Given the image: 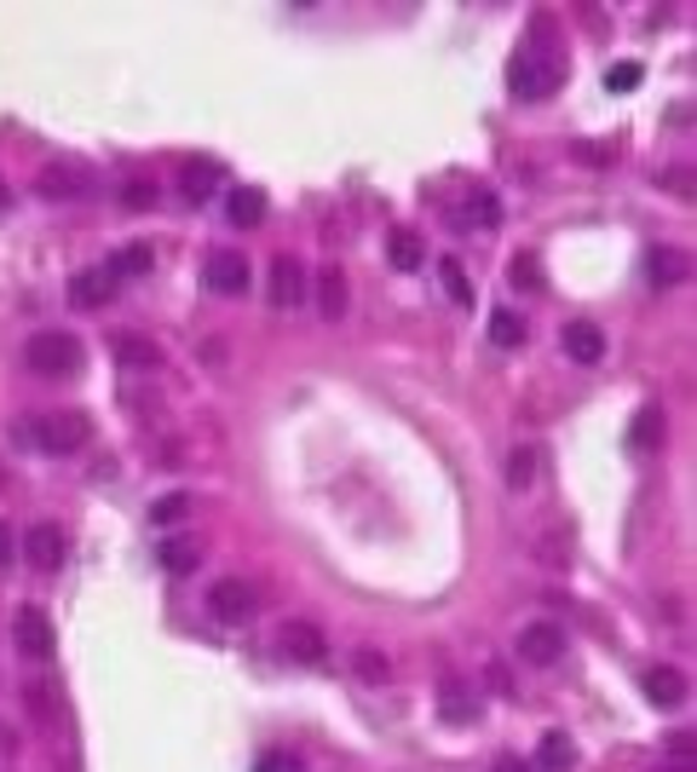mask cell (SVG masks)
Instances as JSON below:
<instances>
[{
    "instance_id": "d6986e66",
    "label": "cell",
    "mask_w": 697,
    "mask_h": 772,
    "mask_svg": "<svg viewBox=\"0 0 697 772\" xmlns=\"http://www.w3.org/2000/svg\"><path fill=\"white\" fill-rule=\"evenodd\" d=\"M110 294H116V282H110L105 272H98V266H87V272H81V277L70 282V300H75L81 312H98Z\"/></svg>"
},
{
    "instance_id": "1f68e13d",
    "label": "cell",
    "mask_w": 697,
    "mask_h": 772,
    "mask_svg": "<svg viewBox=\"0 0 697 772\" xmlns=\"http://www.w3.org/2000/svg\"><path fill=\"white\" fill-rule=\"evenodd\" d=\"M151 202H156V185H151V179H128V185H121V208L145 214Z\"/></svg>"
},
{
    "instance_id": "ab89813d",
    "label": "cell",
    "mask_w": 697,
    "mask_h": 772,
    "mask_svg": "<svg viewBox=\"0 0 697 772\" xmlns=\"http://www.w3.org/2000/svg\"><path fill=\"white\" fill-rule=\"evenodd\" d=\"M12 547H17V542H12V531H7V519H0V565L12 559Z\"/></svg>"
},
{
    "instance_id": "9c48e42d",
    "label": "cell",
    "mask_w": 697,
    "mask_h": 772,
    "mask_svg": "<svg viewBox=\"0 0 697 772\" xmlns=\"http://www.w3.org/2000/svg\"><path fill=\"white\" fill-rule=\"evenodd\" d=\"M208 612H214V623H249L260 605H254V588L242 582V577H219L214 588H208Z\"/></svg>"
},
{
    "instance_id": "2e32d148",
    "label": "cell",
    "mask_w": 697,
    "mask_h": 772,
    "mask_svg": "<svg viewBox=\"0 0 697 772\" xmlns=\"http://www.w3.org/2000/svg\"><path fill=\"white\" fill-rule=\"evenodd\" d=\"M565 358L570 363H600L605 358V329L600 323H588V317L565 323Z\"/></svg>"
},
{
    "instance_id": "e0dca14e",
    "label": "cell",
    "mask_w": 697,
    "mask_h": 772,
    "mask_svg": "<svg viewBox=\"0 0 697 772\" xmlns=\"http://www.w3.org/2000/svg\"><path fill=\"white\" fill-rule=\"evenodd\" d=\"M219 185H225V168H219V161H184V168H179L184 202H208V196H219Z\"/></svg>"
},
{
    "instance_id": "f1b7e54d",
    "label": "cell",
    "mask_w": 697,
    "mask_h": 772,
    "mask_svg": "<svg viewBox=\"0 0 697 772\" xmlns=\"http://www.w3.org/2000/svg\"><path fill=\"white\" fill-rule=\"evenodd\" d=\"M658 438H663V410H640L634 426H628V444H634V450H651Z\"/></svg>"
},
{
    "instance_id": "f35d334b",
    "label": "cell",
    "mask_w": 697,
    "mask_h": 772,
    "mask_svg": "<svg viewBox=\"0 0 697 772\" xmlns=\"http://www.w3.org/2000/svg\"><path fill=\"white\" fill-rule=\"evenodd\" d=\"M490 772H537V767H525L519 756H502V761H496V767H490Z\"/></svg>"
},
{
    "instance_id": "44dd1931",
    "label": "cell",
    "mask_w": 697,
    "mask_h": 772,
    "mask_svg": "<svg viewBox=\"0 0 697 772\" xmlns=\"http://www.w3.org/2000/svg\"><path fill=\"white\" fill-rule=\"evenodd\" d=\"M116 363H121V370H161V347H156V340H139V335H121L116 340Z\"/></svg>"
},
{
    "instance_id": "9a60e30c",
    "label": "cell",
    "mask_w": 697,
    "mask_h": 772,
    "mask_svg": "<svg viewBox=\"0 0 697 772\" xmlns=\"http://www.w3.org/2000/svg\"><path fill=\"white\" fill-rule=\"evenodd\" d=\"M530 547H537V559L548 565V571H565L570 554H577V531H570V524H548V531L530 536Z\"/></svg>"
},
{
    "instance_id": "5bb4252c",
    "label": "cell",
    "mask_w": 697,
    "mask_h": 772,
    "mask_svg": "<svg viewBox=\"0 0 697 772\" xmlns=\"http://www.w3.org/2000/svg\"><path fill=\"white\" fill-rule=\"evenodd\" d=\"M686 277H692V260H686L681 249L658 242V249L646 254V282H651V289H681Z\"/></svg>"
},
{
    "instance_id": "d4e9b609",
    "label": "cell",
    "mask_w": 697,
    "mask_h": 772,
    "mask_svg": "<svg viewBox=\"0 0 697 772\" xmlns=\"http://www.w3.org/2000/svg\"><path fill=\"white\" fill-rule=\"evenodd\" d=\"M352 668H358V680H369V686H386V680H393V658L375 652V646H358V652H352Z\"/></svg>"
},
{
    "instance_id": "30bf717a",
    "label": "cell",
    "mask_w": 697,
    "mask_h": 772,
    "mask_svg": "<svg viewBox=\"0 0 697 772\" xmlns=\"http://www.w3.org/2000/svg\"><path fill=\"white\" fill-rule=\"evenodd\" d=\"M519 658L530 668H553L565 658V628L560 623H525L519 628Z\"/></svg>"
},
{
    "instance_id": "7c38bea8",
    "label": "cell",
    "mask_w": 697,
    "mask_h": 772,
    "mask_svg": "<svg viewBox=\"0 0 697 772\" xmlns=\"http://www.w3.org/2000/svg\"><path fill=\"white\" fill-rule=\"evenodd\" d=\"M640 692L658 703V709H681L686 703V675L674 663H651L646 675H640Z\"/></svg>"
},
{
    "instance_id": "484cf974",
    "label": "cell",
    "mask_w": 697,
    "mask_h": 772,
    "mask_svg": "<svg viewBox=\"0 0 697 772\" xmlns=\"http://www.w3.org/2000/svg\"><path fill=\"white\" fill-rule=\"evenodd\" d=\"M537 467H542V456L530 450V444L507 450V484H514V491H530V484H537Z\"/></svg>"
},
{
    "instance_id": "ffe728a7",
    "label": "cell",
    "mask_w": 697,
    "mask_h": 772,
    "mask_svg": "<svg viewBox=\"0 0 697 772\" xmlns=\"http://www.w3.org/2000/svg\"><path fill=\"white\" fill-rule=\"evenodd\" d=\"M151 260H156V254L145 249V242H133V249L110 254V260H105V266H98V272H105V277L116 282V289H121V282H128V277H145V272H151Z\"/></svg>"
},
{
    "instance_id": "ac0fdd59",
    "label": "cell",
    "mask_w": 697,
    "mask_h": 772,
    "mask_svg": "<svg viewBox=\"0 0 697 772\" xmlns=\"http://www.w3.org/2000/svg\"><path fill=\"white\" fill-rule=\"evenodd\" d=\"M438 715L449 721V726H467L479 715V698L467 692V680H456V675H444V686H438Z\"/></svg>"
},
{
    "instance_id": "83f0119b",
    "label": "cell",
    "mask_w": 697,
    "mask_h": 772,
    "mask_svg": "<svg viewBox=\"0 0 697 772\" xmlns=\"http://www.w3.org/2000/svg\"><path fill=\"white\" fill-rule=\"evenodd\" d=\"M537 761H542V772H570L577 749H570V738H565V733H548V738H542V749H537Z\"/></svg>"
},
{
    "instance_id": "6da1fadb",
    "label": "cell",
    "mask_w": 697,
    "mask_h": 772,
    "mask_svg": "<svg viewBox=\"0 0 697 772\" xmlns=\"http://www.w3.org/2000/svg\"><path fill=\"white\" fill-rule=\"evenodd\" d=\"M24 370H29V375H47V381L75 375V370H81V340H75L70 329H35V335L24 340Z\"/></svg>"
},
{
    "instance_id": "8fae6325",
    "label": "cell",
    "mask_w": 697,
    "mask_h": 772,
    "mask_svg": "<svg viewBox=\"0 0 697 772\" xmlns=\"http://www.w3.org/2000/svg\"><path fill=\"white\" fill-rule=\"evenodd\" d=\"M64 554H70V542H64V531H58V524H29L24 531V559L35 565V571H58V565H64Z\"/></svg>"
},
{
    "instance_id": "7402d4cb",
    "label": "cell",
    "mask_w": 697,
    "mask_h": 772,
    "mask_svg": "<svg viewBox=\"0 0 697 772\" xmlns=\"http://www.w3.org/2000/svg\"><path fill=\"white\" fill-rule=\"evenodd\" d=\"M525 335H530V323H525L519 312H507V306H496V312H490V340H496L502 352L525 347Z\"/></svg>"
},
{
    "instance_id": "52a82bcc",
    "label": "cell",
    "mask_w": 697,
    "mask_h": 772,
    "mask_svg": "<svg viewBox=\"0 0 697 772\" xmlns=\"http://www.w3.org/2000/svg\"><path fill=\"white\" fill-rule=\"evenodd\" d=\"M12 640H17V652L35 658V663H47L58 652V635H52V623L40 605H17V617H12Z\"/></svg>"
},
{
    "instance_id": "4dcf8cb0",
    "label": "cell",
    "mask_w": 697,
    "mask_h": 772,
    "mask_svg": "<svg viewBox=\"0 0 697 772\" xmlns=\"http://www.w3.org/2000/svg\"><path fill=\"white\" fill-rule=\"evenodd\" d=\"M438 277H444V289H449V300H456V306H467V300H473V289H467V272H461V260H438Z\"/></svg>"
},
{
    "instance_id": "d6a6232c",
    "label": "cell",
    "mask_w": 697,
    "mask_h": 772,
    "mask_svg": "<svg viewBox=\"0 0 697 772\" xmlns=\"http://www.w3.org/2000/svg\"><path fill=\"white\" fill-rule=\"evenodd\" d=\"M640 75H646L640 64H611V70H605V87H611V93H634V87H640Z\"/></svg>"
},
{
    "instance_id": "8992f818",
    "label": "cell",
    "mask_w": 697,
    "mask_h": 772,
    "mask_svg": "<svg viewBox=\"0 0 697 772\" xmlns=\"http://www.w3.org/2000/svg\"><path fill=\"white\" fill-rule=\"evenodd\" d=\"M265 294H272L277 312H295L300 300L312 294V272H305V260L300 254H277L272 260V289H265Z\"/></svg>"
},
{
    "instance_id": "ba28073f",
    "label": "cell",
    "mask_w": 697,
    "mask_h": 772,
    "mask_svg": "<svg viewBox=\"0 0 697 772\" xmlns=\"http://www.w3.org/2000/svg\"><path fill=\"white\" fill-rule=\"evenodd\" d=\"M35 191L47 202H81V196H93V173L75 168V161H47L35 179Z\"/></svg>"
},
{
    "instance_id": "74e56055",
    "label": "cell",
    "mask_w": 697,
    "mask_h": 772,
    "mask_svg": "<svg viewBox=\"0 0 697 772\" xmlns=\"http://www.w3.org/2000/svg\"><path fill=\"white\" fill-rule=\"evenodd\" d=\"M663 185H674V196H692V173H686V168H669Z\"/></svg>"
},
{
    "instance_id": "7a4b0ae2",
    "label": "cell",
    "mask_w": 697,
    "mask_h": 772,
    "mask_svg": "<svg viewBox=\"0 0 697 772\" xmlns=\"http://www.w3.org/2000/svg\"><path fill=\"white\" fill-rule=\"evenodd\" d=\"M560 81H565L560 52H519L514 64H507V87H514V98H525V105L553 98V93H560Z\"/></svg>"
},
{
    "instance_id": "60d3db41",
    "label": "cell",
    "mask_w": 697,
    "mask_h": 772,
    "mask_svg": "<svg viewBox=\"0 0 697 772\" xmlns=\"http://www.w3.org/2000/svg\"><path fill=\"white\" fill-rule=\"evenodd\" d=\"M7 202H12V185H7V179H0V208H7Z\"/></svg>"
},
{
    "instance_id": "f546056e",
    "label": "cell",
    "mask_w": 697,
    "mask_h": 772,
    "mask_svg": "<svg viewBox=\"0 0 697 772\" xmlns=\"http://www.w3.org/2000/svg\"><path fill=\"white\" fill-rule=\"evenodd\" d=\"M161 565H168L173 577H184V571H196V542H184V536H173V542H161Z\"/></svg>"
},
{
    "instance_id": "3957f363",
    "label": "cell",
    "mask_w": 697,
    "mask_h": 772,
    "mask_svg": "<svg viewBox=\"0 0 697 772\" xmlns=\"http://www.w3.org/2000/svg\"><path fill=\"white\" fill-rule=\"evenodd\" d=\"M29 438H35L47 456H75L81 444L93 438V421L81 415V410H52V415H40V421L29 426Z\"/></svg>"
},
{
    "instance_id": "8d00e7d4",
    "label": "cell",
    "mask_w": 697,
    "mask_h": 772,
    "mask_svg": "<svg viewBox=\"0 0 697 772\" xmlns=\"http://www.w3.org/2000/svg\"><path fill=\"white\" fill-rule=\"evenodd\" d=\"M514 282H519V289H542V266L530 254H519L514 260Z\"/></svg>"
},
{
    "instance_id": "d590c367",
    "label": "cell",
    "mask_w": 697,
    "mask_h": 772,
    "mask_svg": "<svg viewBox=\"0 0 697 772\" xmlns=\"http://www.w3.org/2000/svg\"><path fill=\"white\" fill-rule=\"evenodd\" d=\"M24 698H29V715H35V721H58V709H52V692H47V686H29Z\"/></svg>"
},
{
    "instance_id": "836d02e7",
    "label": "cell",
    "mask_w": 697,
    "mask_h": 772,
    "mask_svg": "<svg viewBox=\"0 0 697 772\" xmlns=\"http://www.w3.org/2000/svg\"><path fill=\"white\" fill-rule=\"evenodd\" d=\"M692 756H697V738H692V733H674V738H669V761L686 772V767H692Z\"/></svg>"
},
{
    "instance_id": "277c9868",
    "label": "cell",
    "mask_w": 697,
    "mask_h": 772,
    "mask_svg": "<svg viewBox=\"0 0 697 772\" xmlns=\"http://www.w3.org/2000/svg\"><path fill=\"white\" fill-rule=\"evenodd\" d=\"M202 282H208L214 294H249V282H254V272H249V254H237V249H208L202 254Z\"/></svg>"
},
{
    "instance_id": "5b68a950",
    "label": "cell",
    "mask_w": 697,
    "mask_h": 772,
    "mask_svg": "<svg viewBox=\"0 0 697 772\" xmlns=\"http://www.w3.org/2000/svg\"><path fill=\"white\" fill-rule=\"evenodd\" d=\"M277 652L289 658V663H300V668H317L323 658H329V640H323V628H317V623L295 617V623H283V628H277Z\"/></svg>"
},
{
    "instance_id": "cb8c5ba5",
    "label": "cell",
    "mask_w": 697,
    "mask_h": 772,
    "mask_svg": "<svg viewBox=\"0 0 697 772\" xmlns=\"http://www.w3.org/2000/svg\"><path fill=\"white\" fill-rule=\"evenodd\" d=\"M225 208H231V226H260V219H265V191H254V185H237Z\"/></svg>"
},
{
    "instance_id": "603a6c76",
    "label": "cell",
    "mask_w": 697,
    "mask_h": 772,
    "mask_svg": "<svg viewBox=\"0 0 697 772\" xmlns=\"http://www.w3.org/2000/svg\"><path fill=\"white\" fill-rule=\"evenodd\" d=\"M386 260H393V272H421L426 249H421L416 231H393V237H386Z\"/></svg>"
},
{
    "instance_id": "4316f807",
    "label": "cell",
    "mask_w": 697,
    "mask_h": 772,
    "mask_svg": "<svg viewBox=\"0 0 697 772\" xmlns=\"http://www.w3.org/2000/svg\"><path fill=\"white\" fill-rule=\"evenodd\" d=\"M191 491H173V496H156L151 502V524H161V531H173V524L184 519V514H191Z\"/></svg>"
},
{
    "instance_id": "4fadbf2b",
    "label": "cell",
    "mask_w": 697,
    "mask_h": 772,
    "mask_svg": "<svg viewBox=\"0 0 697 772\" xmlns=\"http://www.w3.org/2000/svg\"><path fill=\"white\" fill-rule=\"evenodd\" d=\"M312 294H317L323 323H340L346 306H352V289H346V272H340V266H323V272L312 277Z\"/></svg>"
},
{
    "instance_id": "e575fe53",
    "label": "cell",
    "mask_w": 697,
    "mask_h": 772,
    "mask_svg": "<svg viewBox=\"0 0 697 772\" xmlns=\"http://www.w3.org/2000/svg\"><path fill=\"white\" fill-rule=\"evenodd\" d=\"M254 772H305L295 756H283V749H265V756L254 761Z\"/></svg>"
}]
</instances>
